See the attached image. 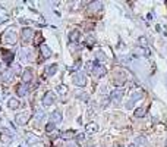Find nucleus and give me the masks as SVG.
Returning <instances> with one entry per match:
<instances>
[{
    "instance_id": "f257e3e1",
    "label": "nucleus",
    "mask_w": 167,
    "mask_h": 147,
    "mask_svg": "<svg viewBox=\"0 0 167 147\" xmlns=\"http://www.w3.org/2000/svg\"><path fill=\"white\" fill-rule=\"evenodd\" d=\"M72 81L75 85H78V87H84V85L87 84V77H85V74L82 72H78L75 74L72 77Z\"/></svg>"
},
{
    "instance_id": "f03ea898",
    "label": "nucleus",
    "mask_w": 167,
    "mask_h": 147,
    "mask_svg": "<svg viewBox=\"0 0 167 147\" xmlns=\"http://www.w3.org/2000/svg\"><path fill=\"white\" fill-rule=\"evenodd\" d=\"M91 72L94 74L95 77H98V78H101V77H104L107 74V69L103 66V65H100V63H97L95 62V65H94V68H92V71Z\"/></svg>"
},
{
    "instance_id": "7ed1b4c3",
    "label": "nucleus",
    "mask_w": 167,
    "mask_h": 147,
    "mask_svg": "<svg viewBox=\"0 0 167 147\" xmlns=\"http://www.w3.org/2000/svg\"><path fill=\"white\" fill-rule=\"evenodd\" d=\"M29 119H31V113L29 112H21L19 115H16V122L19 125H27Z\"/></svg>"
},
{
    "instance_id": "20e7f679",
    "label": "nucleus",
    "mask_w": 167,
    "mask_h": 147,
    "mask_svg": "<svg viewBox=\"0 0 167 147\" xmlns=\"http://www.w3.org/2000/svg\"><path fill=\"white\" fill-rule=\"evenodd\" d=\"M123 94H125V88H113V91L110 93V99L114 102H119L122 100Z\"/></svg>"
},
{
    "instance_id": "39448f33",
    "label": "nucleus",
    "mask_w": 167,
    "mask_h": 147,
    "mask_svg": "<svg viewBox=\"0 0 167 147\" xmlns=\"http://www.w3.org/2000/svg\"><path fill=\"white\" fill-rule=\"evenodd\" d=\"M54 99H56L54 93H53V91H47L44 94V97H43V105H44V106H51V105L54 103Z\"/></svg>"
},
{
    "instance_id": "423d86ee",
    "label": "nucleus",
    "mask_w": 167,
    "mask_h": 147,
    "mask_svg": "<svg viewBox=\"0 0 167 147\" xmlns=\"http://www.w3.org/2000/svg\"><path fill=\"white\" fill-rule=\"evenodd\" d=\"M142 97H144V93H142V91H138V93H135L134 96L131 97V100L126 103V108L131 109L132 106H134V103L136 102V100H139V99H142Z\"/></svg>"
},
{
    "instance_id": "0eeeda50",
    "label": "nucleus",
    "mask_w": 167,
    "mask_h": 147,
    "mask_svg": "<svg viewBox=\"0 0 167 147\" xmlns=\"http://www.w3.org/2000/svg\"><path fill=\"white\" fill-rule=\"evenodd\" d=\"M50 118H51V122H53V124H60L62 119H63V116H62L60 110H54V112L50 115Z\"/></svg>"
},
{
    "instance_id": "6e6552de",
    "label": "nucleus",
    "mask_w": 167,
    "mask_h": 147,
    "mask_svg": "<svg viewBox=\"0 0 167 147\" xmlns=\"http://www.w3.org/2000/svg\"><path fill=\"white\" fill-rule=\"evenodd\" d=\"M22 81H24V84H29V82L32 81V71H31V69H25V71H24Z\"/></svg>"
},
{
    "instance_id": "1a4fd4ad",
    "label": "nucleus",
    "mask_w": 167,
    "mask_h": 147,
    "mask_svg": "<svg viewBox=\"0 0 167 147\" xmlns=\"http://www.w3.org/2000/svg\"><path fill=\"white\" fill-rule=\"evenodd\" d=\"M34 35V31L31 28H24L22 29V40L24 41H29V40L32 38Z\"/></svg>"
},
{
    "instance_id": "9d476101",
    "label": "nucleus",
    "mask_w": 167,
    "mask_h": 147,
    "mask_svg": "<svg viewBox=\"0 0 167 147\" xmlns=\"http://www.w3.org/2000/svg\"><path fill=\"white\" fill-rule=\"evenodd\" d=\"M28 91H29V87H28L27 84H21V85H18V88H16V93H18V96H25Z\"/></svg>"
},
{
    "instance_id": "9b49d317",
    "label": "nucleus",
    "mask_w": 167,
    "mask_h": 147,
    "mask_svg": "<svg viewBox=\"0 0 167 147\" xmlns=\"http://www.w3.org/2000/svg\"><path fill=\"white\" fill-rule=\"evenodd\" d=\"M79 31L78 29H73V31H71V33H69V41H71V43H76V41H78L79 40Z\"/></svg>"
},
{
    "instance_id": "f8f14e48",
    "label": "nucleus",
    "mask_w": 167,
    "mask_h": 147,
    "mask_svg": "<svg viewBox=\"0 0 167 147\" xmlns=\"http://www.w3.org/2000/svg\"><path fill=\"white\" fill-rule=\"evenodd\" d=\"M41 53H43V56L47 59V57H50L51 56V50H50V47L47 44H41Z\"/></svg>"
},
{
    "instance_id": "ddd939ff",
    "label": "nucleus",
    "mask_w": 167,
    "mask_h": 147,
    "mask_svg": "<svg viewBox=\"0 0 167 147\" xmlns=\"http://www.w3.org/2000/svg\"><path fill=\"white\" fill-rule=\"evenodd\" d=\"M98 131V125L95 124V122H89L88 125H87V132H97Z\"/></svg>"
},
{
    "instance_id": "4468645a",
    "label": "nucleus",
    "mask_w": 167,
    "mask_h": 147,
    "mask_svg": "<svg viewBox=\"0 0 167 147\" xmlns=\"http://www.w3.org/2000/svg\"><path fill=\"white\" fill-rule=\"evenodd\" d=\"M45 72H47V75H49V77H51V75H54V74L57 72V65H56V63L50 65V66L47 68V71H45Z\"/></svg>"
},
{
    "instance_id": "2eb2a0df",
    "label": "nucleus",
    "mask_w": 167,
    "mask_h": 147,
    "mask_svg": "<svg viewBox=\"0 0 167 147\" xmlns=\"http://www.w3.org/2000/svg\"><path fill=\"white\" fill-rule=\"evenodd\" d=\"M94 44H95V38L92 35H88L87 40H85V46H87V47H92Z\"/></svg>"
},
{
    "instance_id": "dca6fc26",
    "label": "nucleus",
    "mask_w": 167,
    "mask_h": 147,
    "mask_svg": "<svg viewBox=\"0 0 167 147\" xmlns=\"http://www.w3.org/2000/svg\"><path fill=\"white\" fill-rule=\"evenodd\" d=\"M135 144H136V146H145V144H147V138H145L144 136L138 137V138L135 140Z\"/></svg>"
},
{
    "instance_id": "f3484780",
    "label": "nucleus",
    "mask_w": 167,
    "mask_h": 147,
    "mask_svg": "<svg viewBox=\"0 0 167 147\" xmlns=\"http://www.w3.org/2000/svg\"><path fill=\"white\" fill-rule=\"evenodd\" d=\"M73 137H75V132L73 131H66V132L62 134V138H65V140H71Z\"/></svg>"
},
{
    "instance_id": "a211bd4d",
    "label": "nucleus",
    "mask_w": 167,
    "mask_h": 147,
    "mask_svg": "<svg viewBox=\"0 0 167 147\" xmlns=\"http://www.w3.org/2000/svg\"><path fill=\"white\" fill-rule=\"evenodd\" d=\"M9 108L11 109L19 108V100H16V99H11V100H9Z\"/></svg>"
},
{
    "instance_id": "6ab92c4d",
    "label": "nucleus",
    "mask_w": 167,
    "mask_h": 147,
    "mask_svg": "<svg viewBox=\"0 0 167 147\" xmlns=\"http://www.w3.org/2000/svg\"><path fill=\"white\" fill-rule=\"evenodd\" d=\"M135 116H136V118H142V116H145V109L144 108L135 109Z\"/></svg>"
},
{
    "instance_id": "aec40b11",
    "label": "nucleus",
    "mask_w": 167,
    "mask_h": 147,
    "mask_svg": "<svg viewBox=\"0 0 167 147\" xmlns=\"http://www.w3.org/2000/svg\"><path fill=\"white\" fill-rule=\"evenodd\" d=\"M57 91H59V94L65 96V94L67 93V87H66V85H63V84H60L59 87H57Z\"/></svg>"
},
{
    "instance_id": "412c9836",
    "label": "nucleus",
    "mask_w": 167,
    "mask_h": 147,
    "mask_svg": "<svg viewBox=\"0 0 167 147\" xmlns=\"http://www.w3.org/2000/svg\"><path fill=\"white\" fill-rule=\"evenodd\" d=\"M78 99H81L82 102H88V100H89V96L87 94V93H79V94H78Z\"/></svg>"
},
{
    "instance_id": "4be33fe9",
    "label": "nucleus",
    "mask_w": 167,
    "mask_h": 147,
    "mask_svg": "<svg viewBox=\"0 0 167 147\" xmlns=\"http://www.w3.org/2000/svg\"><path fill=\"white\" fill-rule=\"evenodd\" d=\"M136 51H139V53H142L144 56H150V50H148V49H142V47H136Z\"/></svg>"
},
{
    "instance_id": "5701e85b",
    "label": "nucleus",
    "mask_w": 167,
    "mask_h": 147,
    "mask_svg": "<svg viewBox=\"0 0 167 147\" xmlns=\"http://www.w3.org/2000/svg\"><path fill=\"white\" fill-rule=\"evenodd\" d=\"M40 138L34 137V134H28V143H38Z\"/></svg>"
},
{
    "instance_id": "b1692460",
    "label": "nucleus",
    "mask_w": 167,
    "mask_h": 147,
    "mask_svg": "<svg viewBox=\"0 0 167 147\" xmlns=\"http://www.w3.org/2000/svg\"><path fill=\"white\" fill-rule=\"evenodd\" d=\"M12 59H13V55H12L11 51H7V55H6V51H5V60L6 62H12Z\"/></svg>"
},
{
    "instance_id": "393cba45",
    "label": "nucleus",
    "mask_w": 167,
    "mask_h": 147,
    "mask_svg": "<svg viewBox=\"0 0 167 147\" xmlns=\"http://www.w3.org/2000/svg\"><path fill=\"white\" fill-rule=\"evenodd\" d=\"M54 130V124H53V122H49V124L45 125V131H47V132H50V131H53Z\"/></svg>"
},
{
    "instance_id": "a878e982",
    "label": "nucleus",
    "mask_w": 167,
    "mask_h": 147,
    "mask_svg": "<svg viewBox=\"0 0 167 147\" xmlns=\"http://www.w3.org/2000/svg\"><path fill=\"white\" fill-rule=\"evenodd\" d=\"M43 118H44V113H43V112H38L37 115H35V119H37L38 122H40V121H41Z\"/></svg>"
},
{
    "instance_id": "bb28decb",
    "label": "nucleus",
    "mask_w": 167,
    "mask_h": 147,
    "mask_svg": "<svg viewBox=\"0 0 167 147\" xmlns=\"http://www.w3.org/2000/svg\"><path fill=\"white\" fill-rule=\"evenodd\" d=\"M139 43H141V46H145V44H147V41H145V37H139Z\"/></svg>"
},
{
    "instance_id": "cd10ccee",
    "label": "nucleus",
    "mask_w": 167,
    "mask_h": 147,
    "mask_svg": "<svg viewBox=\"0 0 167 147\" xmlns=\"http://www.w3.org/2000/svg\"><path fill=\"white\" fill-rule=\"evenodd\" d=\"M97 57H98V59H101V60H104V55H103L101 51H98V53H97Z\"/></svg>"
},
{
    "instance_id": "c85d7f7f",
    "label": "nucleus",
    "mask_w": 167,
    "mask_h": 147,
    "mask_svg": "<svg viewBox=\"0 0 167 147\" xmlns=\"http://www.w3.org/2000/svg\"><path fill=\"white\" fill-rule=\"evenodd\" d=\"M85 137H84V134H78V140H84Z\"/></svg>"
},
{
    "instance_id": "c756f323",
    "label": "nucleus",
    "mask_w": 167,
    "mask_h": 147,
    "mask_svg": "<svg viewBox=\"0 0 167 147\" xmlns=\"http://www.w3.org/2000/svg\"><path fill=\"white\" fill-rule=\"evenodd\" d=\"M66 147H79V144H69V146H66Z\"/></svg>"
},
{
    "instance_id": "7c9ffc66",
    "label": "nucleus",
    "mask_w": 167,
    "mask_h": 147,
    "mask_svg": "<svg viewBox=\"0 0 167 147\" xmlns=\"http://www.w3.org/2000/svg\"><path fill=\"white\" fill-rule=\"evenodd\" d=\"M129 147H138V146H136V144H131V146H129Z\"/></svg>"
},
{
    "instance_id": "2f4dec72",
    "label": "nucleus",
    "mask_w": 167,
    "mask_h": 147,
    "mask_svg": "<svg viewBox=\"0 0 167 147\" xmlns=\"http://www.w3.org/2000/svg\"><path fill=\"white\" fill-rule=\"evenodd\" d=\"M166 147H167V140H166Z\"/></svg>"
}]
</instances>
